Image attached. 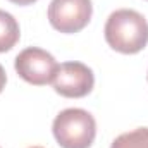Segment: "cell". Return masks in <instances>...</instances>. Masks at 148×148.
Instances as JSON below:
<instances>
[{
  "mask_svg": "<svg viewBox=\"0 0 148 148\" xmlns=\"http://www.w3.org/2000/svg\"><path fill=\"white\" fill-rule=\"evenodd\" d=\"M105 41L119 53H138L148 45V21L133 9L114 10L103 28Z\"/></svg>",
  "mask_w": 148,
  "mask_h": 148,
  "instance_id": "cell-1",
  "label": "cell"
},
{
  "mask_svg": "<svg viewBox=\"0 0 148 148\" xmlns=\"http://www.w3.org/2000/svg\"><path fill=\"white\" fill-rule=\"evenodd\" d=\"M52 131L62 148H90L97 136V122L84 109H66L53 119Z\"/></svg>",
  "mask_w": 148,
  "mask_h": 148,
  "instance_id": "cell-2",
  "label": "cell"
},
{
  "mask_svg": "<svg viewBox=\"0 0 148 148\" xmlns=\"http://www.w3.org/2000/svg\"><path fill=\"white\" fill-rule=\"evenodd\" d=\"M16 73L19 74L26 83L35 86H45L53 81L59 64L53 59L52 53H48L43 48L28 47L14 60Z\"/></svg>",
  "mask_w": 148,
  "mask_h": 148,
  "instance_id": "cell-3",
  "label": "cell"
},
{
  "mask_svg": "<svg viewBox=\"0 0 148 148\" xmlns=\"http://www.w3.org/2000/svg\"><path fill=\"white\" fill-rule=\"evenodd\" d=\"M91 0H52L48 5V21L53 29L73 35L91 21Z\"/></svg>",
  "mask_w": 148,
  "mask_h": 148,
  "instance_id": "cell-4",
  "label": "cell"
},
{
  "mask_svg": "<svg viewBox=\"0 0 148 148\" xmlns=\"http://www.w3.org/2000/svg\"><path fill=\"white\" fill-rule=\"evenodd\" d=\"M53 90L66 98H83L95 86L93 71L83 62H64L59 66L53 77Z\"/></svg>",
  "mask_w": 148,
  "mask_h": 148,
  "instance_id": "cell-5",
  "label": "cell"
},
{
  "mask_svg": "<svg viewBox=\"0 0 148 148\" xmlns=\"http://www.w3.org/2000/svg\"><path fill=\"white\" fill-rule=\"evenodd\" d=\"M21 38V28L10 12L0 9V53L9 52L16 47Z\"/></svg>",
  "mask_w": 148,
  "mask_h": 148,
  "instance_id": "cell-6",
  "label": "cell"
},
{
  "mask_svg": "<svg viewBox=\"0 0 148 148\" xmlns=\"http://www.w3.org/2000/svg\"><path fill=\"white\" fill-rule=\"evenodd\" d=\"M110 148H148V127H138L119 134Z\"/></svg>",
  "mask_w": 148,
  "mask_h": 148,
  "instance_id": "cell-7",
  "label": "cell"
},
{
  "mask_svg": "<svg viewBox=\"0 0 148 148\" xmlns=\"http://www.w3.org/2000/svg\"><path fill=\"white\" fill-rule=\"evenodd\" d=\"M5 83H7V74H5L3 67H2V64H0V93H2L3 88H5Z\"/></svg>",
  "mask_w": 148,
  "mask_h": 148,
  "instance_id": "cell-8",
  "label": "cell"
},
{
  "mask_svg": "<svg viewBox=\"0 0 148 148\" xmlns=\"http://www.w3.org/2000/svg\"><path fill=\"white\" fill-rule=\"evenodd\" d=\"M9 2H12V3H16V5H31V3H35L36 0H9Z\"/></svg>",
  "mask_w": 148,
  "mask_h": 148,
  "instance_id": "cell-9",
  "label": "cell"
},
{
  "mask_svg": "<svg viewBox=\"0 0 148 148\" xmlns=\"http://www.w3.org/2000/svg\"><path fill=\"white\" fill-rule=\"evenodd\" d=\"M29 148H43V147H29Z\"/></svg>",
  "mask_w": 148,
  "mask_h": 148,
  "instance_id": "cell-10",
  "label": "cell"
}]
</instances>
